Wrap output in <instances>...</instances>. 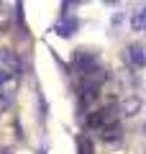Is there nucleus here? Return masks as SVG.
I'll return each instance as SVG.
<instances>
[{"label": "nucleus", "instance_id": "nucleus-2", "mask_svg": "<svg viewBox=\"0 0 146 154\" xmlns=\"http://www.w3.org/2000/svg\"><path fill=\"white\" fill-rule=\"evenodd\" d=\"M131 62H133V64H141L144 67L146 64V54H144V46H131Z\"/></svg>", "mask_w": 146, "mask_h": 154}, {"label": "nucleus", "instance_id": "nucleus-1", "mask_svg": "<svg viewBox=\"0 0 146 154\" xmlns=\"http://www.w3.org/2000/svg\"><path fill=\"white\" fill-rule=\"evenodd\" d=\"M131 26L136 31H146V8H138V11L131 16Z\"/></svg>", "mask_w": 146, "mask_h": 154}]
</instances>
